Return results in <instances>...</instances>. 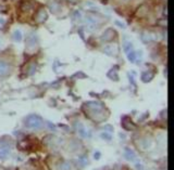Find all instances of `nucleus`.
Instances as JSON below:
<instances>
[{
	"label": "nucleus",
	"instance_id": "obj_1",
	"mask_svg": "<svg viewBox=\"0 0 174 170\" xmlns=\"http://www.w3.org/2000/svg\"><path fill=\"white\" fill-rule=\"evenodd\" d=\"M25 126L29 129H39L42 127V120L37 115H31L25 119Z\"/></svg>",
	"mask_w": 174,
	"mask_h": 170
},
{
	"label": "nucleus",
	"instance_id": "obj_2",
	"mask_svg": "<svg viewBox=\"0 0 174 170\" xmlns=\"http://www.w3.org/2000/svg\"><path fill=\"white\" fill-rule=\"evenodd\" d=\"M104 52L107 54V55H110V57H115L118 55L119 53V48L117 45H107L106 47L104 48Z\"/></svg>",
	"mask_w": 174,
	"mask_h": 170
},
{
	"label": "nucleus",
	"instance_id": "obj_3",
	"mask_svg": "<svg viewBox=\"0 0 174 170\" xmlns=\"http://www.w3.org/2000/svg\"><path fill=\"white\" fill-rule=\"evenodd\" d=\"M47 18H48V15L45 9L38 10V12L36 13V15H35V20H36V22H38V23L45 22V21L47 20Z\"/></svg>",
	"mask_w": 174,
	"mask_h": 170
},
{
	"label": "nucleus",
	"instance_id": "obj_4",
	"mask_svg": "<svg viewBox=\"0 0 174 170\" xmlns=\"http://www.w3.org/2000/svg\"><path fill=\"white\" fill-rule=\"evenodd\" d=\"M114 30L112 28H108L104 34H102V36H101V40H104V41H110V40H112L113 37H114Z\"/></svg>",
	"mask_w": 174,
	"mask_h": 170
},
{
	"label": "nucleus",
	"instance_id": "obj_5",
	"mask_svg": "<svg viewBox=\"0 0 174 170\" xmlns=\"http://www.w3.org/2000/svg\"><path fill=\"white\" fill-rule=\"evenodd\" d=\"M10 72L9 65L5 63V62H0V76H5L8 75Z\"/></svg>",
	"mask_w": 174,
	"mask_h": 170
},
{
	"label": "nucleus",
	"instance_id": "obj_6",
	"mask_svg": "<svg viewBox=\"0 0 174 170\" xmlns=\"http://www.w3.org/2000/svg\"><path fill=\"white\" fill-rule=\"evenodd\" d=\"M87 21H88V24H93V25H96V24H99L101 22V19L96 16L95 14H88L87 15Z\"/></svg>",
	"mask_w": 174,
	"mask_h": 170
},
{
	"label": "nucleus",
	"instance_id": "obj_7",
	"mask_svg": "<svg viewBox=\"0 0 174 170\" xmlns=\"http://www.w3.org/2000/svg\"><path fill=\"white\" fill-rule=\"evenodd\" d=\"M26 46H27V49H35L36 47V42H35V38L33 36H31V37L27 38V40H26Z\"/></svg>",
	"mask_w": 174,
	"mask_h": 170
},
{
	"label": "nucleus",
	"instance_id": "obj_8",
	"mask_svg": "<svg viewBox=\"0 0 174 170\" xmlns=\"http://www.w3.org/2000/svg\"><path fill=\"white\" fill-rule=\"evenodd\" d=\"M154 78V74H150V73H143L141 74V80L144 81V82H147V81H150L151 79Z\"/></svg>",
	"mask_w": 174,
	"mask_h": 170
},
{
	"label": "nucleus",
	"instance_id": "obj_9",
	"mask_svg": "<svg viewBox=\"0 0 174 170\" xmlns=\"http://www.w3.org/2000/svg\"><path fill=\"white\" fill-rule=\"evenodd\" d=\"M13 40L14 41H16V42H21V41H22V33H21V30H19V29L14 30Z\"/></svg>",
	"mask_w": 174,
	"mask_h": 170
},
{
	"label": "nucleus",
	"instance_id": "obj_10",
	"mask_svg": "<svg viewBox=\"0 0 174 170\" xmlns=\"http://www.w3.org/2000/svg\"><path fill=\"white\" fill-rule=\"evenodd\" d=\"M108 77L109 78H111V79H113V80H118L119 79V75H118V72H117V69L114 68V69H110V72L108 73Z\"/></svg>",
	"mask_w": 174,
	"mask_h": 170
},
{
	"label": "nucleus",
	"instance_id": "obj_11",
	"mask_svg": "<svg viewBox=\"0 0 174 170\" xmlns=\"http://www.w3.org/2000/svg\"><path fill=\"white\" fill-rule=\"evenodd\" d=\"M136 57H137L136 52L133 51V50L127 53V59H128V61H131L132 63H134V62L136 61Z\"/></svg>",
	"mask_w": 174,
	"mask_h": 170
},
{
	"label": "nucleus",
	"instance_id": "obj_12",
	"mask_svg": "<svg viewBox=\"0 0 174 170\" xmlns=\"http://www.w3.org/2000/svg\"><path fill=\"white\" fill-rule=\"evenodd\" d=\"M133 50V45L130 41H125L124 42V51L126 52V53H128L130 51H132Z\"/></svg>",
	"mask_w": 174,
	"mask_h": 170
},
{
	"label": "nucleus",
	"instance_id": "obj_13",
	"mask_svg": "<svg viewBox=\"0 0 174 170\" xmlns=\"http://www.w3.org/2000/svg\"><path fill=\"white\" fill-rule=\"evenodd\" d=\"M126 156L128 159H134V157H135V154L133 153L132 151H130V150H126Z\"/></svg>",
	"mask_w": 174,
	"mask_h": 170
},
{
	"label": "nucleus",
	"instance_id": "obj_14",
	"mask_svg": "<svg viewBox=\"0 0 174 170\" xmlns=\"http://www.w3.org/2000/svg\"><path fill=\"white\" fill-rule=\"evenodd\" d=\"M74 18H75L76 20H81V19H82V14H81L80 11H75V12H74Z\"/></svg>",
	"mask_w": 174,
	"mask_h": 170
},
{
	"label": "nucleus",
	"instance_id": "obj_15",
	"mask_svg": "<svg viewBox=\"0 0 174 170\" xmlns=\"http://www.w3.org/2000/svg\"><path fill=\"white\" fill-rule=\"evenodd\" d=\"M115 24H117L118 26H120V27H122V28H125V25H124V24H122L121 22H119V21H117V22H115Z\"/></svg>",
	"mask_w": 174,
	"mask_h": 170
}]
</instances>
